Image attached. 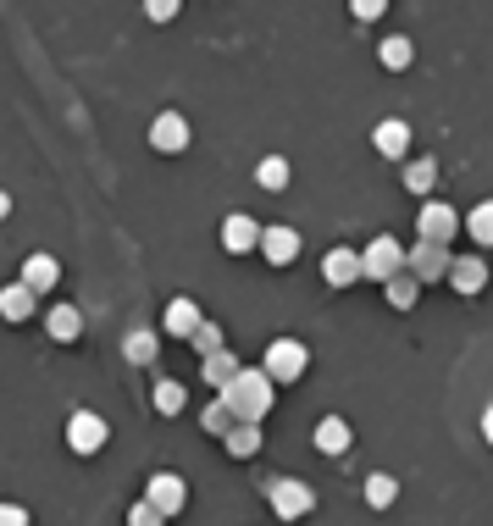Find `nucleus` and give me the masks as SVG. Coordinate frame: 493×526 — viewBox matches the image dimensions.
Instances as JSON below:
<instances>
[{
  "label": "nucleus",
  "mask_w": 493,
  "mask_h": 526,
  "mask_svg": "<svg viewBox=\"0 0 493 526\" xmlns=\"http://www.w3.org/2000/svg\"><path fill=\"white\" fill-rule=\"evenodd\" d=\"M272 394H277V383L266 377L261 366H244L239 377L222 388V399L233 405V416H239V421H266V416H272Z\"/></svg>",
  "instance_id": "nucleus-1"
},
{
  "label": "nucleus",
  "mask_w": 493,
  "mask_h": 526,
  "mask_svg": "<svg viewBox=\"0 0 493 526\" xmlns=\"http://www.w3.org/2000/svg\"><path fill=\"white\" fill-rule=\"evenodd\" d=\"M305 366H311V349H305L300 338H272V349H266V360H261V371L272 383H294V377H305Z\"/></svg>",
  "instance_id": "nucleus-2"
},
{
  "label": "nucleus",
  "mask_w": 493,
  "mask_h": 526,
  "mask_svg": "<svg viewBox=\"0 0 493 526\" xmlns=\"http://www.w3.org/2000/svg\"><path fill=\"white\" fill-rule=\"evenodd\" d=\"M266 499H272V515H277V521H300V515L316 510V488H305V482H294V477L266 482Z\"/></svg>",
  "instance_id": "nucleus-3"
},
{
  "label": "nucleus",
  "mask_w": 493,
  "mask_h": 526,
  "mask_svg": "<svg viewBox=\"0 0 493 526\" xmlns=\"http://www.w3.org/2000/svg\"><path fill=\"white\" fill-rule=\"evenodd\" d=\"M394 272H405V244L383 233V239H372V244L361 250V277H372V283H388Z\"/></svg>",
  "instance_id": "nucleus-4"
},
{
  "label": "nucleus",
  "mask_w": 493,
  "mask_h": 526,
  "mask_svg": "<svg viewBox=\"0 0 493 526\" xmlns=\"http://www.w3.org/2000/svg\"><path fill=\"white\" fill-rule=\"evenodd\" d=\"M405 266L416 272V283H449V266H455V255H449V244L416 239V250L405 255Z\"/></svg>",
  "instance_id": "nucleus-5"
},
{
  "label": "nucleus",
  "mask_w": 493,
  "mask_h": 526,
  "mask_svg": "<svg viewBox=\"0 0 493 526\" xmlns=\"http://www.w3.org/2000/svg\"><path fill=\"white\" fill-rule=\"evenodd\" d=\"M416 228H421V239H433V244H449L460 228H466V216L455 211L449 200H427L421 205V216H416Z\"/></svg>",
  "instance_id": "nucleus-6"
},
{
  "label": "nucleus",
  "mask_w": 493,
  "mask_h": 526,
  "mask_svg": "<svg viewBox=\"0 0 493 526\" xmlns=\"http://www.w3.org/2000/svg\"><path fill=\"white\" fill-rule=\"evenodd\" d=\"M111 438V427L95 416V410H78L73 421H67V443H73V455H100Z\"/></svg>",
  "instance_id": "nucleus-7"
},
{
  "label": "nucleus",
  "mask_w": 493,
  "mask_h": 526,
  "mask_svg": "<svg viewBox=\"0 0 493 526\" xmlns=\"http://www.w3.org/2000/svg\"><path fill=\"white\" fill-rule=\"evenodd\" d=\"M150 144H156L161 156L189 150V117H183V111H161V117L150 122Z\"/></svg>",
  "instance_id": "nucleus-8"
},
{
  "label": "nucleus",
  "mask_w": 493,
  "mask_h": 526,
  "mask_svg": "<svg viewBox=\"0 0 493 526\" xmlns=\"http://www.w3.org/2000/svg\"><path fill=\"white\" fill-rule=\"evenodd\" d=\"M145 499L156 504L161 515H183V504H189V488H183L178 471H156V477H150V488H145Z\"/></svg>",
  "instance_id": "nucleus-9"
},
{
  "label": "nucleus",
  "mask_w": 493,
  "mask_h": 526,
  "mask_svg": "<svg viewBox=\"0 0 493 526\" xmlns=\"http://www.w3.org/2000/svg\"><path fill=\"white\" fill-rule=\"evenodd\" d=\"M222 250L228 255L261 250V222H255V216H228V222H222Z\"/></svg>",
  "instance_id": "nucleus-10"
},
{
  "label": "nucleus",
  "mask_w": 493,
  "mask_h": 526,
  "mask_svg": "<svg viewBox=\"0 0 493 526\" xmlns=\"http://www.w3.org/2000/svg\"><path fill=\"white\" fill-rule=\"evenodd\" d=\"M322 277L333 288H349V283H361V250H327V261H322Z\"/></svg>",
  "instance_id": "nucleus-11"
},
{
  "label": "nucleus",
  "mask_w": 493,
  "mask_h": 526,
  "mask_svg": "<svg viewBox=\"0 0 493 526\" xmlns=\"http://www.w3.org/2000/svg\"><path fill=\"white\" fill-rule=\"evenodd\" d=\"M372 144H377V156H388V161H405V150H410V122H405V117H388V122H377Z\"/></svg>",
  "instance_id": "nucleus-12"
},
{
  "label": "nucleus",
  "mask_w": 493,
  "mask_h": 526,
  "mask_svg": "<svg viewBox=\"0 0 493 526\" xmlns=\"http://www.w3.org/2000/svg\"><path fill=\"white\" fill-rule=\"evenodd\" d=\"M449 283H455V294H482V288H488V261H482V255H460V261L449 266Z\"/></svg>",
  "instance_id": "nucleus-13"
},
{
  "label": "nucleus",
  "mask_w": 493,
  "mask_h": 526,
  "mask_svg": "<svg viewBox=\"0 0 493 526\" xmlns=\"http://www.w3.org/2000/svg\"><path fill=\"white\" fill-rule=\"evenodd\" d=\"M261 255L272 266H289L294 255H300V233L294 228H261Z\"/></svg>",
  "instance_id": "nucleus-14"
},
{
  "label": "nucleus",
  "mask_w": 493,
  "mask_h": 526,
  "mask_svg": "<svg viewBox=\"0 0 493 526\" xmlns=\"http://www.w3.org/2000/svg\"><path fill=\"white\" fill-rule=\"evenodd\" d=\"M23 283L34 288V294H50V288L61 283V261L56 255H28L23 261Z\"/></svg>",
  "instance_id": "nucleus-15"
},
{
  "label": "nucleus",
  "mask_w": 493,
  "mask_h": 526,
  "mask_svg": "<svg viewBox=\"0 0 493 526\" xmlns=\"http://www.w3.org/2000/svg\"><path fill=\"white\" fill-rule=\"evenodd\" d=\"M45 327H50V338H56V344H73V338L84 333V311H78V305H50Z\"/></svg>",
  "instance_id": "nucleus-16"
},
{
  "label": "nucleus",
  "mask_w": 493,
  "mask_h": 526,
  "mask_svg": "<svg viewBox=\"0 0 493 526\" xmlns=\"http://www.w3.org/2000/svg\"><path fill=\"white\" fill-rule=\"evenodd\" d=\"M205 316H200V305L194 299H172L167 305V316H161V327H167L172 338H194V327H200Z\"/></svg>",
  "instance_id": "nucleus-17"
},
{
  "label": "nucleus",
  "mask_w": 493,
  "mask_h": 526,
  "mask_svg": "<svg viewBox=\"0 0 493 526\" xmlns=\"http://www.w3.org/2000/svg\"><path fill=\"white\" fill-rule=\"evenodd\" d=\"M34 305H39V294L28 283L0 288V316H6V322H28V316H34Z\"/></svg>",
  "instance_id": "nucleus-18"
},
{
  "label": "nucleus",
  "mask_w": 493,
  "mask_h": 526,
  "mask_svg": "<svg viewBox=\"0 0 493 526\" xmlns=\"http://www.w3.org/2000/svg\"><path fill=\"white\" fill-rule=\"evenodd\" d=\"M222 449H228L233 460H250L255 449H261V421H239V427L222 438Z\"/></svg>",
  "instance_id": "nucleus-19"
},
{
  "label": "nucleus",
  "mask_w": 493,
  "mask_h": 526,
  "mask_svg": "<svg viewBox=\"0 0 493 526\" xmlns=\"http://www.w3.org/2000/svg\"><path fill=\"white\" fill-rule=\"evenodd\" d=\"M316 449H322V455H344V449H349V421L344 416L316 421Z\"/></svg>",
  "instance_id": "nucleus-20"
},
{
  "label": "nucleus",
  "mask_w": 493,
  "mask_h": 526,
  "mask_svg": "<svg viewBox=\"0 0 493 526\" xmlns=\"http://www.w3.org/2000/svg\"><path fill=\"white\" fill-rule=\"evenodd\" d=\"M200 371H205V383H211V388H217V394H222V388H228V383H233V377H239L244 366H239V360L228 355V349H217V355H205V366H200Z\"/></svg>",
  "instance_id": "nucleus-21"
},
{
  "label": "nucleus",
  "mask_w": 493,
  "mask_h": 526,
  "mask_svg": "<svg viewBox=\"0 0 493 526\" xmlns=\"http://www.w3.org/2000/svg\"><path fill=\"white\" fill-rule=\"evenodd\" d=\"M383 288H388V305H394V311H410V305H416V294H421V283H416V272H410V266H405V272H394Z\"/></svg>",
  "instance_id": "nucleus-22"
},
{
  "label": "nucleus",
  "mask_w": 493,
  "mask_h": 526,
  "mask_svg": "<svg viewBox=\"0 0 493 526\" xmlns=\"http://www.w3.org/2000/svg\"><path fill=\"white\" fill-rule=\"evenodd\" d=\"M200 421H205V432H211V438H228V432L239 427V416H233V405H228L222 394L211 399V405H205V416H200Z\"/></svg>",
  "instance_id": "nucleus-23"
},
{
  "label": "nucleus",
  "mask_w": 493,
  "mask_h": 526,
  "mask_svg": "<svg viewBox=\"0 0 493 526\" xmlns=\"http://www.w3.org/2000/svg\"><path fill=\"white\" fill-rule=\"evenodd\" d=\"M377 61H383L388 72H405L410 61H416V45H410L405 34H394V39H383V50H377Z\"/></svg>",
  "instance_id": "nucleus-24"
},
{
  "label": "nucleus",
  "mask_w": 493,
  "mask_h": 526,
  "mask_svg": "<svg viewBox=\"0 0 493 526\" xmlns=\"http://www.w3.org/2000/svg\"><path fill=\"white\" fill-rule=\"evenodd\" d=\"M394 499H399V482L388 477V471H372V477H366V504H372V510H388Z\"/></svg>",
  "instance_id": "nucleus-25"
},
{
  "label": "nucleus",
  "mask_w": 493,
  "mask_h": 526,
  "mask_svg": "<svg viewBox=\"0 0 493 526\" xmlns=\"http://www.w3.org/2000/svg\"><path fill=\"white\" fill-rule=\"evenodd\" d=\"M255 183H261L266 194H277V189H289V161L283 156H266L261 167H255Z\"/></svg>",
  "instance_id": "nucleus-26"
},
{
  "label": "nucleus",
  "mask_w": 493,
  "mask_h": 526,
  "mask_svg": "<svg viewBox=\"0 0 493 526\" xmlns=\"http://www.w3.org/2000/svg\"><path fill=\"white\" fill-rule=\"evenodd\" d=\"M433 183H438V161L421 156V161H410L405 167V189L410 194H433Z\"/></svg>",
  "instance_id": "nucleus-27"
},
{
  "label": "nucleus",
  "mask_w": 493,
  "mask_h": 526,
  "mask_svg": "<svg viewBox=\"0 0 493 526\" xmlns=\"http://www.w3.org/2000/svg\"><path fill=\"white\" fill-rule=\"evenodd\" d=\"M122 355H128L133 366H150V360H156V333H128L122 338Z\"/></svg>",
  "instance_id": "nucleus-28"
},
{
  "label": "nucleus",
  "mask_w": 493,
  "mask_h": 526,
  "mask_svg": "<svg viewBox=\"0 0 493 526\" xmlns=\"http://www.w3.org/2000/svg\"><path fill=\"white\" fill-rule=\"evenodd\" d=\"M466 233H471L477 244H493V200H482L477 211L466 216Z\"/></svg>",
  "instance_id": "nucleus-29"
},
{
  "label": "nucleus",
  "mask_w": 493,
  "mask_h": 526,
  "mask_svg": "<svg viewBox=\"0 0 493 526\" xmlns=\"http://www.w3.org/2000/svg\"><path fill=\"white\" fill-rule=\"evenodd\" d=\"M156 410L161 416H183V383H156Z\"/></svg>",
  "instance_id": "nucleus-30"
},
{
  "label": "nucleus",
  "mask_w": 493,
  "mask_h": 526,
  "mask_svg": "<svg viewBox=\"0 0 493 526\" xmlns=\"http://www.w3.org/2000/svg\"><path fill=\"white\" fill-rule=\"evenodd\" d=\"M189 344L200 349V360H205V355H217V349H228V344H222V333H217L211 322H200V327H194V338H189Z\"/></svg>",
  "instance_id": "nucleus-31"
},
{
  "label": "nucleus",
  "mask_w": 493,
  "mask_h": 526,
  "mask_svg": "<svg viewBox=\"0 0 493 526\" xmlns=\"http://www.w3.org/2000/svg\"><path fill=\"white\" fill-rule=\"evenodd\" d=\"M161 521H167V515H161L150 499H139V504L128 510V526H161Z\"/></svg>",
  "instance_id": "nucleus-32"
},
{
  "label": "nucleus",
  "mask_w": 493,
  "mask_h": 526,
  "mask_svg": "<svg viewBox=\"0 0 493 526\" xmlns=\"http://www.w3.org/2000/svg\"><path fill=\"white\" fill-rule=\"evenodd\" d=\"M178 12H183V0H145V17H150V23H172Z\"/></svg>",
  "instance_id": "nucleus-33"
},
{
  "label": "nucleus",
  "mask_w": 493,
  "mask_h": 526,
  "mask_svg": "<svg viewBox=\"0 0 493 526\" xmlns=\"http://www.w3.org/2000/svg\"><path fill=\"white\" fill-rule=\"evenodd\" d=\"M349 12L361 17V23H377V17L388 12V0H349Z\"/></svg>",
  "instance_id": "nucleus-34"
},
{
  "label": "nucleus",
  "mask_w": 493,
  "mask_h": 526,
  "mask_svg": "<svg viewBox=\"0 0 493 526\" xmlns=\"http://www.w3.org/2000/svg\"><path fill=\"white\" fill-rule=\"evenodd\" d=\"M0 526H28V510L23 504H0Z\"/></svg>",
  "instance_id": "nucleus-35"
},
{
  "label": "nucleus",
  "mask_w": 493,
  "mask_h": 526,
  "mask_svg": "<svg viewBox=\"0 0 493 526\" xmlns=\"http://www.w3.org/2000/svg\"><path fill=\"white\" fill-rule=\"evenodd\" d=\"M482 438H488V443H493V405H488V410H482Z\"/></svg>",
  "instance_id": "nucleus-36"
},
{
  "label": "nucleus",
  "mask_w": 493,
  "mask_h": 526,
  "mask_svg": "<svg viewBox=\"0 0 493 526\" xmlns=\"http://www.w3.org/2000/svg\"><path fill=\"white\" fill-rule=\"evenodd\" d=\"M6 216H12V194L0 189V222H6Z\"/></svg>",
  "instance_id": "nucleus-37"
}]
</instances>
